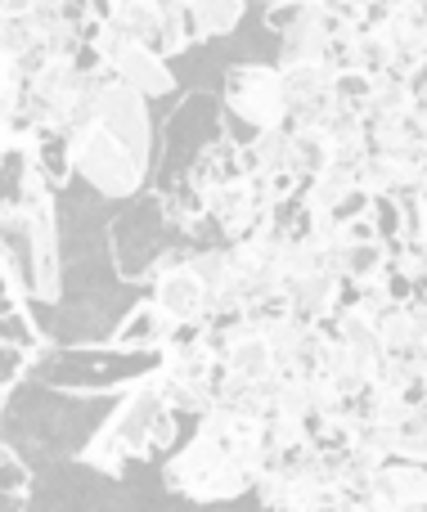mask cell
Segmentation results:
<instances>
[{"instance_id": "cell-1", "label": "cell", "mask_w": 427, "mask_h": 512, "mask_svg": "<svg viewBox=\"0 0 427 512\" xmlns=\"http://www.w3.org/2000/svg\"><path fill=\"white\" fill-rule=\"evenodd\" d=\"M266 472V418L212 405L189 441L162 459V486L189 504H234L252 495Z\"/></svg>"}, {"instance_id": "cell-2", "label": "cell", "mask_w": 427, "mask_h": 512, "mask_svg": "<svg viewBox=\"0 0 427 512\" xmlns=\"http://www.w3.org/2000/svg\"><path fill=\"white\" fill-rule=\"evenodd\" d=\"M59 189L32 167L27 149L0 171V243L14 252L32 306H54L63 297V234Z\"/></svg>"}, {"instance_id": "cell-3", "label": "cell", "mask_w": 427, "mask_h": 512, "mask_svg": "<svg viewBox=\"0 0 427 512\" xmlns=\"http://www.w3.org/2000/svg\"><path fill=\"white\" fill-rule=\"evenodd\" d=\"M176 445H180V414L171 409L162 369H153L149 378H140L122 396H113V409L104 414V423L81 441V450L72 459L81 468L99 472V477H126L131 463L167 459Z\"/></svg>"}, {"instance_id": "cell-4", "label": "cell", "mask_w": 427, "mask_h": 512, "mask_svg": "<svg viewBox=\"0 0 427 512\" xmlns=\"http://www.w3.org/2000/svg\"><path fill=\"white\" fill-rule=\"evenodd\" d=\"M41 364H45V382L54 391H68V396L81 400L95 396L113 400L140 378H149L153 369H162V355L117 351L108 342H72V346H54Z\"/></svg>"}, {"instance_id": "cell-5", "label": "cell", "mask_w": 427, "mask_h": 512, "mask_svg": "<svg viewBox=\"0 0 427 512\" xmlns=\"http://www.w3.org/2000/svg\"><path fill=\"white\" fill-rule=\"evenodd\" d=\"M131 203L135 207H126V212L113 216V225H108V252H113V265L126 283H144V288H149L162 270L185 261V256L194 252V243L180 239V234L162 221L149 189H144L140 198H131Z\"/></svg>"}, {"instance_id": "cell-6", "label": "cell", "mask_w": 427, "mask_h": 512, "mask_svg": "<svg viewBox=\"0 0 427 512\" xmlns=\"http://www.w3.org/2000/svg\"><path fill=\"white\" fill-rule=\"evenodd\" d=\"M68 144H72V162H77V180H86L99 198L131 203L153 185V162H144L122 135L99 126L95 117L86 113L72 117Z\"/></svg>"}, {"instance_id": "cell-7", "label": "cell", "mask_w": 427, "mask_h": 512, "mask_svg": "<svg viewBox=\"0 0 427 512\" xmlns=\"http://www.w3.org/2000/svg\"><path fill=\"white\" fill-rule=\"evenodd\" d=\"M221 126L239 144H248L252 135L288 126L284 108V77L279 63H230L221 81Z\"/></svg>"}, {"instance_id": "cell-8", "label": "cell", "mask_w": 427, "mask_h": 512, "mask_svg": "<svg viewBox=\"0 0 427 512\" xmlns=\"http://www.w3.org/2000/svg\"><path fill=\"white\" fill-rule=\"evenodd\" d=\"M86 50L95 54L99 68H108L122 86L140 90L144 99L176 95V72H171V59H162L153 45L131 41V36H122L117 27H108V23H95L86 32Z\"/></svg>"}, {"instance_id": "cell-9", "label": "cell", "mask_w": 427, "mask_h": 512, "mask_svg": "<svg viewBox=\"0 0 427 512\" xmlns=\"http://www.w3.org/2000/svg\"><path fill=\"white\" fill-rule=\"evenodd\" d=\"M266 27L279 36V68L329 63V41L338 18L324 9V0H293V5L266 9Z\"/></svg>"}, {"instance_id": "cell-10", "label": "cell", "mask_w": 427, "mask_h": 512, "mask_svg": "<svg viewBox=\"0 0 427 512\" xmlns=\"http://www.w3.org/2000/svg\"><path fill=\"white\" fill-rule=\"evenodd\" d=\"M81 81H86V63L81 59H54L41 72H32L23 86L27 122L36 131H68L81 104Z\"/></svg>"}, {"instance_id": "cell-11", "label": "cell", "mask_w": 427, "mask_h": 512, "mask_svg": "<svg viewBox=\"0 0 427 512\" xmlns=\"http://www.w3.org/2000/svg\"><path fill=\"white\" fill-rule=\"evenodd\" d=\"M270 207L261 203L257 185H252L248 176L243 180H225L221 189H212V198H207V221H212L216 239L221 243H243L252 239V234L266 225Z\"/></svg>"}, {"instance_id": "cell-12", "label": "cell", "mask_w": 427, "mask_h": 512, "mask_svg": "<svg viewBox=\"0 0 427 512\" xmlns=\"http://www.w3.org/2000/svg\"><path fill=\"white\" fill-rule=\"evenodd\" d=\"M284 77V108L288 126H320L324 113L338 99V68L329 63H297V68H279Z\"/></svg>"}, {"instance_id": "cell-13", "label": "cell", "mask_w": 427, "mask_h": 512, "mask_svg": "<svg viewBox=\"0 0 427 512\" xmlns=\"http://www.w3.org/2000/svg\"><path fill=\"white\" fill-rule=\"evenodd\" d=\"M149 297L158 301L171 315V324H180V328L212 319V301H207V288H203V279H198V270L189 265V256L176 261L171 270H162L158 279L149 283Z\"/></svg>"}, {"instance_id": "cell-14", "label": "cell", "mask_w": 427, "mask_h": 512, "mask_svg": "<svg viewBox=\"0 0 427 512\" xmlns=\"http://www.w3.org/2000/svg\"><path fill=\"white\" fill-rule=\"evenodd\" d=\"M189 265L198 270L207 288V301H212V319L225 315H243V288H239V270H234V252L230 243H203V248L189 252Z\"/></svg>"}, {"instance_id": "cell-15", "label": "cell", "mask_w": 427, "mask_h": 512, "mask_svg": "<svg viewBox=\"0 0 427 512\" xmlns=\"http://www.w3.org/2000/svg\"><path fill=\"white\" fill-rule=\"evenodd\" d=\"M180 324H171V315L158 306V301L144 292L140 301H135L131 310H126L122 319L113 324V333L104 337L108 346H117V351H144V355H162L171 342V333H176Z\"/></svg>"}, {"instance_id": "cell-16", "label": "cell", "mask_w": 427, "mask_h": 512, "mask_svg": "<svg viewBox=\"0 0 427 512\" xmlns=\"http://www.w3.org/2000/svg\"><path fill=\"white\" fill-rule=\"evenodd\" d=\"M288 310L306 324H324L338 315V297H342V279L333 270H311V274H293L284 283Z\"/></svg>"}, {"instance_id": "cell-17", "label": "cell", "mask_w": 427, "mask_h": 512, "mask_svg": "<svg viewBox=\"0 0 427 512\" xmlns=\"http://www.w3.org/2000/svg\"><path fill=\"white\" fill-rule=\"evenodd\" d=\"M356 180H360V189L374 198H401V194H410V189L423 185V171L414 167L410 158H392V153L369 149L365 158L356 162Z\"/></svg>"}, {"instance_id": "cell-18", "label": "cell", "mask_w": 427, "mask_h": 512, "mask_svg": "<svg viewBox=\"0 0 427 512\" xmlns=\"http://www.w3.org/2000/svg\"><path fill=\"white\" fill-rule=\"evenodd\" d=\"M365 495L383 499L392 508H405V512H427V468L419 463H383L374 477V486Z\"/></svg>"}, {"instance_id": "cell-19", "label": "cell", "mask_w": 427, "mask_h": 512, "mask_svg": "<svg viewBox=\"0 0 427 512\" xmlns=\"http://www.w3.org/2000/svg\"><path fill=\"white\" fill-rule=\"evenodd\" d=\"M356 189H360L356 167L342 162V158H333L320 176L302 180V207H311V212H320V216H338V207L347 203Z\"/></svg>"}, {"instance_id": "cell-20", "label": "cell", "mask_w": 427, "mask_h": 512, "mask_svg": "<svg viewBox=\"0 0 427 512\" xmlns=\"http://www.w3.org/2000/svg\"><path fill=\"white\" fill-rule=\"evenodd\" d=\"M23 149H27V158H32V167L41 171L54 189H63L68 180H77V162H72L68 131H32Z\"/></svg>"}, {"instance_id": "cell-21", "label": "cell", "mask_w": 427, "mask_h": 512, "mask_svg": "<svg viewBox=\"0 0 427 512\" xmlns=\"http://www.w3.org/2000/svg\"><path fill=\"white\" fill-rule=\"evenodd\" d=\"M248 0H189V27H194V45L225 41L239 32Z\"/></svg>"}, {"instance_id": "cell-22", "label": "cell", "mask_w": 427, "mask_h": 512, "mask_svg": "<svg viewBox=\"0 0 427 512\" xmlns=\"http://www.w3.org/2000/svg\"><path fill=\"white\" fill-rule=\"evenodd\" d=\"M288 153H293V131L275 126V131H261L243 144V176H275L288 171Z\"/></svg>"}, {"instance_id": "cell-23", "label": "cell", "mask_w": 427, "mask_h": 512, "mask_svg": "<svg viewBox=\"0 0 427 512\" xmlns=\"http://www.w3.org/2000/svg\"><path fill=\"white\" fill-rule=\"evenodd\" d=\"M288 131H293V153H288V171H293L297 180L320 176V171L329 167L333 158H338V149H333V140L324 135V126H288Z\"/></svg>"}, {"instance_id": "cell-24", "label": "cell", "mask_w": 427, "mask_h": 512, "mask_svg": "<svg viewBox=\"0 0 427 512\" xmlns=\"http://www.w3.org/2000/svg\"><path fill=\"white\" fill-rule=\"evenodd\" d=\"M414 108H419V90H414L410 77H396V72L374 77V95H369L365 117H410Z\"/></svg>"}, {"instance_id": "cell-25", "label": "cell", "mask_w": 427, "mask_h": 512, "mask_svg": "<svg viewBox=\"0 0 427 512\" xmlns=\"http://www.w3.org/2000/svg\"><path fill=\"white\" fill-rule=\"evenodd\" d=\"M108 27H117V32L131 36V41L153 45V50L162 45V18H158V5H153V0H122L117 14L108 18Z\"/></svg>"}, {"instance_id": "cell-26", "label": "cell", "mask_w": 427, "mask_h": 512, "mask_svg": "<svg viewBox=\"0 0 427 512\" xmlns=\"http://www.w3.org/2000/svg\"><path fill=\"white\" fill-rule=\"evenodd\" d=\"M27 499H32V472L0 441V512H27Z\"/></svg>"}, {"instance_id": "cell-27", "label": "cell", "mask_w": 427, "mask_h": 512, "mask_svg": "<svg viewBox=\"0 0 427 512\" xmlns=\"http://www.w3.org/2000/svg\"><path fill=\"white\" fill-rule=\"evenodd\" d=\"M162 18V59H180L194 45V27H189V0H153Z\"/></svg>"}, {"instance_id": "cell-28", "label": "cell", "mask_w": 427, "mask_h": 512, "mask_svg": "<svg viewBox=\"0 0 427 512\" xmlns=\"http://www.w3.org/2000/svg\"><path fill=\"white\" fill-rule=\"evenodd\" d=\"M378 342H383V355H414L419 328H414L410 306H387L378 315Z\"/></svg>"}, {"instance_id": "cell-29", "label": "cell", "mask_w": 427, "mask_h": 512, "mask_svg": "<svg viewBox=\"0 0 427 512\" xmlns=\"http://www.w3.org/2000/svg\"><path fill=\"white\" fill-rule=\"evenodd\" d=\"M423 369H427V364L419 360V355H383V360H378V382H374V387L396 391V396H401V391L410 387Z\"/></svg>"}, {"instance_id": "cell-30", "label": "cell", "mask_w": 427, "mask_h": 512, "mask_svg": "<svg viewBox=\"0 0 427 512\" xmlns=\"http://www.w3.org/2000/svg\"><path fill=\"white\" fill-rule=\"evenodd\" d=\"M36 364H41V360H36V355L18 351V346H0V387H9V391H14L18 382H23L27 373L36 369Z\"/></svg>"}, {"instance_id": "cell-31", "label": "cell", "mask_w": 427, "mask_h": 512, "mask_svg": "<svg viewBox=\"0 0 427 512\" xmlns=\"http://www.w3.org/2000/svg\"><path fill=\"white\" fill-rule=\"evenodd\" d=\"M369 95H374V77L369 72H338V99H347V104L356 108H369Z\"/></svg>"}, {"instance_id": "cell-32", "label": "cell", "mask_w": 427, "mask_h": 512, "mask_svg": "<svg viewBox=\"0 0 427 512\" xmlns=\"http://www.w3.org/2000/svg\"><path fill=\"white\" fill-rule=\"evenodd\" d=\"M0 81H14V86H27L23 68H18L14 59H5V54H0Z\"/></svg>"}, {"instance_id": "cell-33", "label": "cell", "mask_w": 427, "mask_h": 512, "mask_svg": "<svg viewBox=\"0 0 427 512\" xmlns=\"http://www.w3.org/2000/svg\"><path fill=\"white\" fill-rule=\"evenodd\" d=\"M0 5H5V14H27V9H32V0H0Z\"/></svg>"}, {"instance_id": "cell-34", "label": "cell", "mask_w": 427, "mask_h": 512, "mask_svg": "<svg viewBox=\"0 0 427 512\" xmlns=\"http://www.w3.org/2000/svg\"><path fill=\"white\" fill-rule=\"evenodd\" d=\"M266 9H279V5H293V0H261Z\"/></svg>"}, {"instance_id": "cell-35", "label": "cell", "mask_w": 427, "mask_h": 512, "mask_svg": "<svg viewBox=\"0 0 427 512\" xmlns=\"http://www.w3.org/2000/svg\"><path fill=\"white\" fill-rule=\"evenodd\" d=\"M9 396H14V391H9V387H0V409H5V400H9Z\"/></svg>"}, {"instance_id": "cell-36", "label": "cell", "mask_w": 427, "mask_h": 512, "mask_svg": "<svg viewBox=\"0 0 427 512\" xmlns=\"http://www.w3.org/2000/svg\"><path fill=\"white\" fill-rule=\"evenodd\" d=\"M423 189H427V176H423Z\"/></svg>"}, {"instance_id": "cell-37", "label": "cell", "mask_w": 427, "mask_h": 512, "mask_svg": "<svg viewBox=\"0 0 427 512\" xmlns=\"http://www.w3.org/2000/svg\"><path fill=\"white\" fill-rule=\"evenodd\" d=\"M329 512H342V508H329Z\"/></svg>"}, {"instance_id": "cell-38", "label": "cell", "mask_w": 427, "mask_h": 512, "mask_svg": "<svg viewBox=\"0 0 427 512\" xmlns=\"http://www.w3.org/2000/svg\"><path fill=\"white\" fill-rule=\"evenodd\" d=\"M0 14H5V5H0Z\"/></svg>"}, {"instance_id": "cell-39", "label": "cell", "mask_w": 427, "mask_h": 512, "mask_svg": "<svg viewBox=\"0 0 427 512\" xmlns=\"http://www.w3.org/2000/svg\"><path fill=\"white\" fill-rule=\"evenodd\" d=\"M423 418H427V414H423Z\"/></svg>"}]
</instances>
